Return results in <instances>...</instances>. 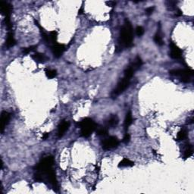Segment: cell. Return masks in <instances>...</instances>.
I'll use <instances>...</instances> for the list:
<instances>
[{
  "mask_svg": "<svg viewBox=\"0 0 194 194\" xmlns=\"http://www.w3.org/2000/svg\"><path fill=\"white\" fill-rule=\"evenodd\" d=\"M54 165V158L49 156L40 160L36 166L34 174V180L38 182H44L49 184L54 190L58 189V181L55 171L52 169Z\"/></svg>",
  "mask_w": 194,
  "mask_h": 194,
  "instance_id": "obj_1",
  "label": "cell"
},
{
  "mask_svg": "<svg viewBox=\"0 0 194 194\" xmlns=\"http://www.w3.org/2000/svg\"><path fill=\"white\" fill-rule=\"evenodd\" d=\"M137 68L133 65L132 64H130L127 68L124 71V77L123 78H121L120 81L118 83L117 87L112 91V93H111V96L112 99H115L116 97L119 95L121 94L122 93H124L126 90L127 89V87H129L130 83V80L133 77L134 73L137 72Z\"/></svg>",
  "mask_w": 194,
  "mask_h": 194,
  "instance_id": "obj_2",
  "label": "cell"
},
{
  "mask_svg": "<svg viewBox=\"0 0 194 194\" xmlns=\"http://www.w3.org/2000/svg\"><path fill=\"white\" fill-rule=\"evenodd\" d=\"M133 28L130 22L126 19L121 28L118 43L121 48H130L133 45Z\"/></svg>",
  "mask_w": 194,
  "mask_h": 194,
  "instance_id": "obj_3",
  "label": "cell"
},
{
  "mask_svg": "<svg viewBox=\"0 0 194 194\" xmlns=\"http://www.w3.org/2000/svg\"><path fill=\"white\" fill-rule=\"evenodd\" d=\"M78 125L80 128V134L83 137H90L96 127V123L89 118H86L80 121Z\"/></svg>",
  "mask_w": 194,
  "mask_h": 194,
  "instance_id": "obj_4",
  "label": "cell"
},
{
  "mask_svg": "<svg viewBox=\"0 0 194 194\" xmlns=\"http://www.w3.org/2000/svg\"><path fill=\"white\" fill-rule=\"evenodd\" d=\"M172 76H175L180 78V80L184 83H189L190 78L193 75V71L192 69H173L169 72Z\"/></svg>",
  "mask_w": 194,
  "mask_h": 194,
  "instance_id": "obj_5",
  "label": "cell"
},
{
  "mask_svg": "<svg viewBox=\"0 0 194 194\" xmlns=\"http://www.w3.org/2000/svg\"><path fill=\"white\" fill-rule=\"evenodd\" d=\"M119 145V140L114 136H111V137H108V138L105 139L103 142H102V147L103 149L105 150H109L111 149H114L118 147Z\"/></svg>",
  "mask_w": 194,
  "mask_h": 194,
  "instance_id": "obj_6",
  "label": "cell"
},
{
  "mask_svg": "<svg viewBox=\"0 0 194 194\" xmlns=\"http://www.w3.org/2000/svg\"><path fill=\"white\" fill-rule=\"evenodd\" d=\"M11 119V114L6 111H2L1 113V118H0V130L1 133L4 132L5 128L6 126L9 124V121Z\"/></svg>",
  "mask_w": 194,
  "mask_h": 194,
  "instance_id": "obj_7",
  "label": "cell"
},
{
  "mask_svg": "<svg viewBox=\"0 0 194 194\" xmlns=\"http://www.w3.org/2000/svg\"><path fill=\"white\" fill-rule=\"evenodd\" d=\"M170 56L173 59H179L182 56V51L180 49L174 44V43H170Z\"/></svg>",
  "mask_w": 194,
  "mask_h": 194,
  "instance_id": "obj_8",
  "label": "cell"
},
{
  "mask_svg": "<svg viewBox=\"0 0 194 194\" xmlns=\"http://www.w3.org/2000/svg\"><path fill=\"white\" fill-rule=\"evenodd\" d=\"M65 49V46L64 44H59V43H56L52 46V52L56 58L61 57Z\"/></svg>",
  "mask_w": 194,
  "mask_h": 194,
  "instance_id": "obj_9",
  "label": "cell"
},
{
  "mask_svg": "<svg viewBox=\"0 0 194 194\" xmlns=\"http://www.w3.org/2000/svg\"><path fill=\"white\" fill-rule=\"evenodd\" d=\"M69 126H70V123L67 121H61L59 124V127H58V131H57V136L59 138H61L64 135V134L66 133L68 130L69 128Z\"/></svg>",
  "mask_w": 194,
  "mask_h": 194,
  "instance_id": "obj_10",
  "label": "cell"
},
{
  "mask_svg": "<svg viewBox=\"0 0 194 194\" xmlns=\"http://www.w3.org/2000/svg\"><path fill=\"white\" fill-rule=\"evenodd\" d=\"M0 9L2 14H4L5 17H10L11 13L12 11V6L9 3L6 2H0Z\"/></svg>",
  "mask_w": 194,
  "mask_h": 194,
  "instance_id": "obj_11",
  "label": "cell"
},
{
  "mask_svg": "<svg viewBox=\"0 0 194 194\" xmlns=\"http://www.w3.org/2000/svg\"><path fill=\"white\" fill-rule=\"evenodd\" d=\"M118 117L116 114H112L109 118V120L106 121V127L108 128H114L118 124Z\"/></svg>",
  "mask_w": 194,
  "mask_h": 194,
  "instance_id": "obj_12",
  "label": "cell"
},
{
  "mask_svg": "<svg viewBox=\"0 0 194 194\" xmlns=\"http://www.w3.org/2000/svg\"><path fill=\"white\" fill-rule=\"evenodd\" d=\"M132 122H133V116H132V113L130 111H128L126 114L125 119H124V129L125 130H127L128 127L131 125Z\"/></svg>",
  "mask_w": 194,
  "mask_h": 194,
  "instance_id": "obj_13",
  "label": "cell"
},
{
  "mask_svg": "<svg viewBox=\"0 0 194 194\" xmlns=\"http://www.w3.org/2000/svg\"><path fill=\"white\" fill-rule=\"evenodd\" d=\"M32 59L34 61H37V62L44 63L45 61H46V60H47L48 58L44 54H43V53L37 52L32 56Z\"/></svg>",
  "mask_w": 194,
  "mask_h": 194,
  "instance_id": "obj_14",
  "label": "cell"
},
{
  "mask_svg": "<svg viewBox=\"0 0 194 194\" xmlns=\"http://www.w3.org/2000/svg\"><path fill=\"white\" fill-rule=\"evenodd\" d=\"M16 41L14 40V34L12 31H9V33H8V36H7V40H6V46L8 48H11L13 47V46L15 45Z\"/></svg>",
  "mask_w": 194,
  "mask_h": 194,
  "instance_id": "obj_15",
  "label": "cell"
},
{
  "mask_svg": "<svg viewBox=\"0 0 194 194\" xmlns=\"http://www.w3.org/2000/svg\"><path fill=\"white\" fill-rule=\"evenodd\" d=\"M134 161H132L131 160L128 159V158H123L118 164V167H120V168L132 167V166H134Z\"/></svg>",
  "mask_w": 194,
  "mask_h": 194,
  "instance_id": "obj_16",
  "label": "cell"
},
{
  "mask_svg": "<svg viewBox=\"0 0 194 194\" xmlns=\"http://www.w3.org/2000/svg\"><path fill=\"white\" fill-rule=\"evenodd\" d=\"M193 146H192L191 145H187V146H186L185 149H184V158H185V159L190 158V156L193 155Z\"/></svg>",
  "mask_w": 194,
  "mask_h": 194,
  "instance_id": "obj_17",
  "label": "cell"
},
{
  "mask_svg": "<svg viewBox=\"0 0 194 194\" xmlns=\"http://www.w3.org/2000/svg\"><path fill=\"white\" fill-rule=\"evenodd\" d=\"M187 137V131L186 129H182L178 132L177 135V141H182L184 140Z\"/></svg>",
  "mask_w": 194,
  "mask_h": 194,
  "instance_id": "obj_18",
  "label": "cell"
},
{
  "mask_svg": "<svg viewBox=\"0 0 194 194\" xmlns=\"http://www.w3.org/2000/svg\"><path fill=\"white\" fill-rule=\"evenodd\" d=\"M154 41H155V43L158 45V46H162V45H164L162 37H161L160 31H158L157 33H156V34L154 36Z\"/></svg>",
  "mask_w": 194,
  "mask_h": 194,
  "instance_id": "obj_19",
  "label": "cell"
},
{
  "mask_svg": "<svg viewBox=\"0 0 194 194\" xmlns=\"http://www.w3.org/2000/svg\"><path fill=\"white\" fill-rule=\"evenodd\" d=\"M46 77L49 79H52L54 78L55 77H56L57 75V72L55 69H47L46 71Z\"/></svg>",
  "mask_w": 194,
  "mask_h": 194,
  "instance_id": "obj_20",
  "label": "cell"
},
{
  "mask_svg": "<svg viewBox=\"0 0 194 194\" xmlns=\"http://www.w3.org/2000/svg\"><path fill=\"white\" fill-rule=\"evenodd\" d=\"M97 135L102 136V137H105L108 134V129L107 127H99V128L97 129L96 130Z\"/></svg>",
  "mask_w": 194,
  "mask_h": 194,
  "instance_id": "obj_21",
  "label": "cell"
},
{
  "mask_svg": "<svg viewBox=\"0 0 194 194\" xmlns=\"http://www.w3.org/2000/svg\"><path fill=\"white\" fill-rule=\"evenodd\" d=\"M37 48V46H29V47L24 49L23 53H24V54H25V55L29 54V53L31 52L34 51V50L36 49Z\"/></svg>",
  "mask_w": 194,
  "mask_h": 194,
  "instance_id": "obj_22",
  "label": "cell"
},
{
  "mask_svg": "<svg viewBox=\"0 0 194 194\" xmlns=\"http://www.w3.org/2000/svg\"><path fill=\"white\" fill-rule=\"evenodd\" d=\"M144 32H145L144 28H143V27H141V26H138V27L136 28V34H137L138 37L143 36Z\"/></svg>",
  "mask_w": 194,
  "mask_h": 194,
  "instance_id": "obj_23",
  "label": "cell"
},
{
  "mask_svg": "<svg viewBox=\"0 0 194 194\" xmlns=\"http://www.w3.org/2000/svg\"><path fill=\"white\" fill-rule=\"evenodd\" d=\"M130 134H126L125 135H124V139H123V142H124V143H125V144H127V143H128L129 142H130Z\"/></svg>",
  "mask_w": 194,
  "mask_h": 194,
  "instance_id": "obj_24",
  "label": "cell"
},
{
  "mask_svg": "<svg viewBox=\"0 0 194 194\" xmlns=\"http://www.w3.org/2000/svg\"><path fill=\"white\" fill-rule=\"evenodd\" d=\"M154 9L155 8L154 7H149L147 8L146 9V14H147V15H150V14H153V12H154Z\"/></svg>",
  "mask_w": 194,
  "mask_h": 194,
  "instance_id": "obj_25",
  "label": "cell"
},
{
  "mask_svg": "<svg viewBox=\"0 0 194 194\" xmlns=\"http://www.w3.org/2000/svg\"><path fill=\"white\" fill-rule=\"evenodd\" d=\"M106 4L109 5L110 7H114V6L116 5V3L114 2H106Z\"/></svg>",
  "mask_w": 194,
  "mask_h": 194,
  "instance_id": "obj_26",
  "label": "cell"
},
{
  "mask_svg": "<svg viewBox=\"0 0 194 194\" xmlns=\"http://www.w3.org/2000/svg\"><path fill=\"white\" fill-rule=\"evenodd\" d=\"M49 137V133H45L44 134H43V140H46V139H47Z\"/></svg>",
  "mask_w": 194,
  "mask_h": 194,
  "instance_id": "obj_27",
  "label": "cell"
}]
</instances>
